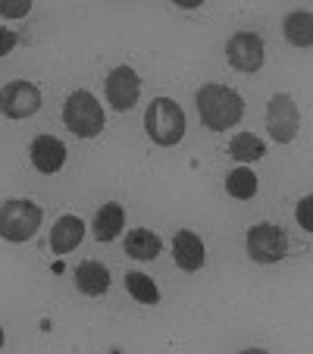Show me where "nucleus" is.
I'll return each mask as SVG.
<instances>
[{"label":"nucleus","instance_id":"1","mask_svg":"<svg viewBox=\"0 0 313 354\" xmlns=\"http://www.w3.org/2000/svg\"><path fill=\"white\" fill-rule=\"evenodd\" d=\"M198 116L210 132H226L245 116V100L235 88L210 82V85H200L198 91Z\"/></svg>","mask_w":313,"mask_h":354},{"label":"nucleus","instance_id":"2","mask_svg":"<svg viewBox=\"0 0 313 354\" xmlns=\"http://www.w3.org/2000/svg\"><path fill=\"white\" fill-rule=\"evenodd\" d=\"M144 132L160 147L179 145L185 138V110L173 97H153L144 113Z\"/></svg>","mask_w":313,"mask_h":354},{"label":"nucleus","instance_id":"3","mask_svg":"<svg viewBox=\"0 0 313 354\" xmlns=\"http://www.w3.org/2000/svg\"><path fill=\"white\" fill-rule=\"evenodd\" d=\"M41 220H44V214H41L38 204H32L26 198L7 201V204H0V239L16 241V245L35 239V232L41 229Z\"/></svg>","mask_w":313,"mask_h":354},{"label":"nucleus","instance_id":"4","mask_svg":"<svg viewBox=\"0 0 313 354\" xmlns=\"http://www.w3.org/2000/svg\"><path fill=\"white\" fill-rule=\"evenodd\" d=\"M63 122L73 135L79 138H94L104 129V110H100V100L91 91H73L66 97V107H63Z\"/></svg>","mask_w":313,"mask_h":354},{"label":"nucleus","instance_id":"5","mask_svg":"<svg viewBox=\"0 0 313 354\" xmlns=\"http://www.w3.org/2000/svg\"><path fill=\"white\" fill-rule=\"evenodd\" d=\"M247 254L257 263H279L288 254V235L273 223H257L247 232Z\"/></svg>","mask_w":313,"mask_h":354},{"label":"nucleus","instance_id":"6","mask_svg":"<svg viewBox=\"0 0 313 354\" xmlns=\"http://www.w3.org/2000/svg\"><path fill=\"white\" fill-rule=\"evenodd\" d=\"M41 110V91L38 85L19 79L10 82V85L0 88V113L10 116V120H28Z\"/></svg>","mask_w":313,"mask_h":354},{"label":"nucleus","instance_id":"7","mask_svg":"<svg viewBox=\"0 0 313 354\" xmlns=\"http://www.w3.org/2000/svg\"><path fill=\"white\" fill-rule=\"evenodd\" d=\"M298 126H301V113H298V104H294L288 94H276L269 97L267 104V129L279 145H288L294 141L298 135Z\"/></svg>","mask_w":313,"mask_h":354},{"label":"nucleus","instance_id":"8","mask_svg":"<svg viewBox=\"0 0 313 354\" xmlns=\"http://www.w3.org/2000/svg\"><path fill=\"white\" fill-rule=\"evenodd\" d=\"M226 57L238 73H257L263 66V38L257 32H235L226 44Z\"/></svg>","mask_w":313,"mask_h":354},{"label":"nucleus","instance_id":"9","mask_svg":"<svg viewBox=\"0 0 313 354\" xmlns=\"http://www.w3.org/2000/svg\"><path fill=\"white\" fill-rule=\"evenodd\" d=\"M141 97V79L132 66H116L113 73L107 75V100L113 104V110L126 113L138 104Z\"/></svg>","mask_w":313,"mask_h":354},{"label":"nucleus","instance_id":"10","mask_svg":"<svg viewBox=\"0 0 313 354\" xmlns=\"http://www.w3.org/2000/svg\"><path fill=\"white\" fill-rule=\"evenodd\" d=\"M28 154H32V163L38 173L54 176L66 163V145L60 138H54V135H38L32 141V147H28Z\"/></svg>","mask_w":313,"mask_h":354},{"label":"nucleus","instance_id":"11","mask_svg":"<svg viewBox=\"0 0 313 354\" xmlns=\"http://www.w3.org/2000/svg\"><path fill=\"white\" fill-rule=\"evenodd\" d=\"M173 257H176V267L179 270L194 273V270L204 267V241H200L194 232L182 229V232H176V239H173Z\"/></svg>","mask_w":313,"mask_h":354},{"label":"nucleus","instance_id":"12","mask_svg":"<svg viewBox=\"0 0 313 354\" xmlns=\"http://www.w3.org/2000/svg\"><path fill=\"white\" fill-rule=\"evenodd\" d=\"M85 239V223L79 216H60L50 229V248H54V254H69L75 248L82 245Z\"/></svg>","mask_w":313,"mask_h":354},{"label":"nucleus","instance_id":"13","mask_svg":"<svg viewBox=\"0 0 313 354\" xmlns=\"http://www.w3.org/2000/svg\"><path fill=\"white\" fill-rule=\"evenodd\" d=\"M75 286H79L82 295L97 298V295H104L110 288V270L104 267V263H97V261L79 263V267H75Z\"/></svg>","mask_w":313,"mask_h":354},{"label":"nucleus","instance_id":"14","mask_svg":"<svg viewBox=\"0 0 313 354\" xmlns=\"http://www.w3.org/2000/svg\"><path fill=\"white\" fill-rule=\"evenodd\" d=\"M160 235L151 232V229H132L126 235V254L135 257V261H153V257L160 254Z\"/></svg>","mask_w":313,"mask_h":354},{"label":"nucleus","instance_id":"15","mask_svg":"<svg viewBox=\"0 0 313 354\" xmlns=\"http://www.w3.org/2000/svg\"><path fill=\"white\" fill-rule=\"evenodd\" d=\"M122 226H126L122 204H104L97 210V216H94V235H97V241H113L122 232Z\"/></svg>","mask_w":313,"mask_h":354},{"label":"nucleus","instance_id":"16","mask_svg":"<svg viewBox=\"0 0 313 354\" xmlns=\"http://www.w3.org/2000/svg\"><path fill=\"white\" fill-rule=\"evenodd\" d=\"M282 32H285L288 44L310 47L313 44V16H310V10H294V13H288L285 22H282Z\"/></svg>","mask_w":313,"mask_h":354},{"label":"nucleus","instance_id":"17","mask_svg":"<svg viewBox=\"0 0 313 354\" xmlns=\"http://www.w3.org/2000/svg\"><path fill=\"white\" fill-rule=\"evenodd\" d=\"M229 154L241 163H254V160H260V157L267 154V145L251 132H238L232 141H229Z\"/></svg>","mask_w":313,"mask_h":354},{"label":"nucleus","instance_id":"18","mask_svg":"<svg viewBox=\"0 0 313 354\" xmlns=\"http://www.w3.org/2000/svg\"><path fill=\"white\" fill-rule=\"evenodd\" d=\"M126 288L138 304H160V292H157V286L151 282V276L138 273V270H135V273H126Z\"/></svg>","mask_w":313,"mask_h":354},{"label":"nucleus","instance_id":"19","mask_svg":"<svg viewBox=\"0 0 313 354\" xmlns=\"http://www.w3.org/2000/svg\"><path fill=\"white\" fill-rule=\"evenodd\" d=\"M226 192L232 194V198H238V201L254 198V194H257V176H254L247 167L232 169V173L226 176Z\"/></svg>","mask_w":313,"mask_h":354},{"label":"nucleus","instance_id":"20","mask_svg":"<svg viewBox=\"0 0 313 354\" xmlns=\"http://www.w3.org/2000/svg\"><path fill=\"white\" fill-rule=\"evenodd\" d=\"M32 13V3L28 0H0V16L3 19H22V16Z\"/></svg>","mask_w":313,"mask_h":354},{"label":"nucleus","instance_id":"21","mask_svg":"<svg viewBox=\"0 0 313 354\" xmlns=\"http://www.w3.org/2000/svg\"><path fill=\"white\" fill-rule=\"evenodd\" d=\"M16 41H19V38H16L13 28H3V26H0V57H7L10 50L16 47Z\"/></svg>","mask_w":313,"mask_h":354},{"label":"nucleus","instance_id":"22","mask_svg":"<svg viewBox=\"0 0 313 354\" xmlns=\"http://www.w3.org/2000/svg\"><path fill=\"white\" fill-rule=\"evenodd\" d=\"M310 204H313V198H304L301 201V207H298V220H301V226L310 232L313 229V223H310Z\"/></svg>","mask_w":313,"mask_h":354},{"label":"nucleus","instance_id":"23","mask_svg":"<svg viewBox=\"0 0 313 354\" xmlns=\"http://www.w3.org/2000/svg\"><path fill=\"white\" fill-rule=\"evenodd\" d=\"M0 348H3V329H0Z\"/></svg>","mask_w":313,"mask_h":354}]
</instances>
